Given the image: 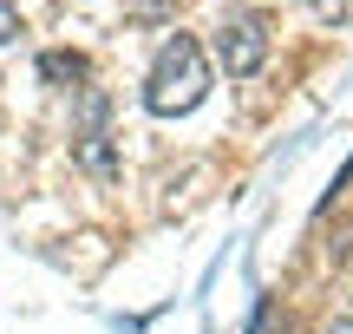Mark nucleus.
<instances>
[{"mask_svg":"<svg viewBox=\"0 0 353 334\" xmlns=\"http://www.w3.org/2000/svg\"><path fill=\"white\" fill-rule=\"evenodd\" d=\"M7 39H20V13H13V0H0V46Z\"/></svg>","mask_w":353,"mask_h":334,"instance_id":"5","label":"nucleus"},{"mask_svg":"<svg viewBox=\"0 0 353 334\" xmlns=\"http://www.w3.org/2000/svg\"><path fill=\"white\" fill-rule=\"evenodd\" d=\"M85 52H39V79L46 86H72V79H85Z\"/></svg>","mask_w":353,"mask_h":334,"instance_id":"4","label":"nucleus"},{"mask_svg":"<svg viewBox=\"0 0 353 334\" xmlns=\"http://www.w3.org/2000/svg\"><path fill=\"white\" fill-rule=\"evenodd\" d=\"M72 157H79V170H85V177L118 184V151H112V131H79Z\"/></svg>","mask_w":353,"mask_h":334,"instance_id":"3","label":"nucleus"},{"mask_svg":"<svg viewBox=\"0 0 353 334\" xmlns=\"http://www.w3.org/2000/svg\"><path fill=\"white\" fill-rule=\"evenodd\" d=\"M203 99H210V59H203V39L170 33L164 46H157L151 72H144V112L183 118V112H196Z\"/></svg>","mask_w":353,"mask_h":334,"instance_id":"1","label":"nucleus"},{"mask_svg":"<svg viewBox=\"0 0 353 334\" xmlns=\"http://www.w3.org/2000/svg\"><path fill=\"white\" fill-rule=\"evenodd\" d=\"M321 334H353V315H334V322L321 328Z\"/></svg>","mask_w":353,"mask_h":334,"instance_id":"7","label":"nucleus"},{"mask_svg":"<svg viewBox=\"0 0 353 334\" xmlns=\"http://www.w3.org/2000/svg\"><path fill=\"white\" fill-rule=\"evenodd\" d=\"M131 7H138L144 20H164V13H170V0H131Z\"/></svg>","mask_w":353,"mask_h":334,"instance_id":"6","label":"nucleus"},{"mask_svg":"<svg viewBox=\"0 0 353 334\" xmlns=\"http://www.w3.org/2000/svg\"><path fill=\"white\" fill-rule=\"evenodd\" d=\"M216 66L229 79H255L268 66V20L262 13H229L216 26Z\"/></svg>","mask_w":353,"mask_h":334,"instance_id":"2","label":"nucleus"}]
</instances>
